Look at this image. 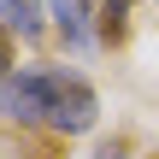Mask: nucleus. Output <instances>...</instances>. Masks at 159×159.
<instances>
[{
	"label": "nucleus",
	"mask_w": 159,
	"mask_h": 159,
	"mask_svg": "<svg viewBox=\"0 0 159 159\" xmlns=\"http://www.w3.org/2000/svg\"><path fill=\"white\" fill-rule=\"evenodd\" d=\"M0 24H12L24 41H41V0H0Z\"/></svg>",
	"instance_id": "39448f33"
},
{
	"label": "nucleus",
	"mask_w": 159,
	"mask_h": 159,
	"mask_svg": "<svg viewBox=\"0 0 159 159\" xmlns=\"http://www.w3.org/2000/svg\"><path fill=\"white\" fill-rule=\"evenodd\" d=\"M130 6L136 0H100V12H94V41L100 47H130Z\"/></svg>",
	"instance_id": "7ed1b4c3"
},
{
	"label": "nucleus",
	"mask_w": 159,
	"mask_h": 159,
	"mask_svg": "<svg viewBox=\"0 0 159 159\" xmlns=\"http://www.w3.org/2000/svg\"><path fill=\"white\" fill-rule=\"evenodd\" d=\"M0 159H65V136L30 130V124H6L0 130Z\"/></svg>",
	"instance_id": "f03ea898"
},
{
	"label": "nucleus",
	"mask_w": 159,
	"mask_h": 159,
	"mask_svg": "<svg viewBox=\"0 0 159 159\" xmlns=\"http://www.w3.org/2000/svg\"><path fill=\"white\" fill-rule=\"evenodd\" d=\"M30 77H35V100H41V130L71 142V136H89L100 124V94L89 77H77L65 65H35Z\"/></svg>",
	"instance_id": "f257e3e1"
},
{
	"label": "nucleus",
	"mask_w": 159,
	"mask_h": 159,
	"mask_svg": "<svg viewBox=\"0 0 159 159\" xmlns=\"http://www.w3.org/2000/svg\"><path fill=\"white\" fill-rule=\"evenodd\" d=\"M148 159H159V153H148Z\"/></svg>",
	"instance_id": "0eeeda50"
},
{
	"label": "nucleus",
	"mask_w": 159,
	"mask_h": 159,
	"mask_svg": "<svg viewBox=\"0 0 159 159\" xmlns=\"http://www.w3.org/2000/svg\"><path fill=\"white\" fill-rule=\"evenodd\" d=\"M47 12H53V24H59V35H65L71 53H83V47L94 41V30H89V18H83V12H89L83 0H47Z\"/></svg>",
	"instance_id": "20e7f679"
},
{
	"label": "nucleus",
	"mask_w": 159,
	"mask_h": 159,
	"mask_svg": "<svg viewBox=\"0 0 159 159\" xmlns=\"http://www.w3.org/2000/svg\"><path fill=\"white\" fill-rule=\"evenodd\" d=\"M12 65H18V41H12V24H0V83L12 77Z\"/></svg>",
	"instance_id": "423d86ee"
}]
</instances>
